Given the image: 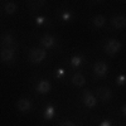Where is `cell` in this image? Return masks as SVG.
Here are the masks:
<instances>
[{"instance_id":"obj_1","label":"cell","mask_w":126,"mask_h":126,"mask_svg":"<svg viewBox=\"0 0 126 126\" xmlns=\"http://www.w3.org/2000/svg\"><path fill=\"white\" fill-rule=\"evenodd\" d=\"M47 56V52L44 49H40V48H35V49H32L29 52V61L33 62V63H40Z\"/></svg>"},{"instance_id":"obj_2","label":"cell","mask_w":126,"mask_h":126,"mask_svg":"<svg viewBox=\"0 0 126 126\" xmlns=\"http://www.w3.org/2000/svg\"><path fill=\"white\" fill-rule=\"evenodd\" d=\"M120 48H121L120 42L116 40V39H111V40H109L106 43V46H105V52H106L109 56H113V54H116L117 52L120 50Z\"/></svg>"},{"instance_id":"obj_3","label":"cell","mask_w":126,"mask_h":126,"mask_svg":"<svg viewBox=\"0 0 126 126\" xmlns=\"http://www.w3.org/2000/svg\"><path fill=\"white\" fill-rule=\"evenodd\" d=\"M0 42H1V44L5 48H9V49H12V50H15L16 47H18V44L15 43V39L13 38L12 34H9V33L4 34L1 38H0Z\"/></svg>"},{"instance_id":"obj_4","label":"cell","mask_w":126,"mask_h":126,"mask_svg":"<svg viewBox=\"0 0 126 126\" xmlns=\"http://www.w3.org/2000/svg\"><path fill=\"white\" fill-rule=\"evenodd\" d=\"M96 94H97V97L102 101H109L112 96V92L110 88L107 87H98L96 90Z\"/></svg>"},{"instance_id":"obj_5","label":"cell","mask_w":126,"mask_h":126,"mask_svg":"<svg viewBox=\"0 0 126 126\" xmlns=\"http://www.w3.org/2000/svg\"><path fill=\"white\" fill-rule=\"evenodd\" d=\"M83 102H85V105L87 107H94L97 103L96 97L93 94H91L90 91H85V93H83Z\"/></svg>"},{"instance_id":"obj_6","label":"cell","mask_w":126,"mask_h":126,"mask_svg":"<svg viewBox=\"0 0 126 126\" xmlns=\"http://www.w3.org/2000/svg\"><path fill=\"white\" fill-rule=\"evenodd\" d=\"M94 73L98 76V77H103V76H106V73H107V66H106V63H103V62H97L96 64H94Z\"/></svg>"},{"instance_id":"obj_7","label":"cell","mask_w":126,"mask_h":126,"mask_svg":"<svg viewBox=\"0 0 126 126\" xmlns=\"http://www.w3.org/2000/svg\"><path fill=\"white\" fill-rule=\"evenodd\" d=\"M0 58L4 62H10L14 58V50L9 49V48H3V50L0 52Z\"/></svg>"},{"instance_id":"obj_8","label":"cell","mask_w":126,"mask_h":126,"mask_svg":"<svg viewBox=\"0 0 126 126\" xmlns=\"http://www.w3.org/2000/svg\"><path fill=\"white\" fill-rule=\"evenodd\" d=\"M46 0H27V6L30 10H38L44 5Z\"/></svg>"},{"instance_id":"obj_9","label":"cell","mask_w":126,"mask_h":126,"mask_svg":"<svg viewBox=\"0 0 126 126\" xmlns=\"http://www.w3.org/2000/svg\"><path fill=\"white\" fill-rule=\"evenodd\" d=\"M16 106H18L19 111H22V112H27V111H29V110H30L32 103H30V101H29V100H27V98H22V100H19V101H18Z\"/></svg>"},{"instance_id":"obj_10","label":"cell","mask_w":126,"mask_h":126,"mask_svg":"<svg viewBox=\"0 0 126 126\" xmlns=\"http://www.w3.org/2000/svg\"><path fill=\"white\" fill-rule=\"evenodd\" d=\"M112 25L117 29H121V28H125L126 27V18L122 16V15H117L112 19Z\"/></svg>"},{"instance_id":"obj_11","label":"cell","mask_w":126,"mask_h":126,"mask_svg":"<svg viewBox=\"0 0 126 126\" xmlns=\"http://www.w3.org/2000/svg\"><path fill=\"white\" fill-rule=\"evenodd\" d=\"M40 43L43 44V47H46V48H52V47L56 46V39L52 35H44V37H42Z\"/></svg>"},{"instance_id":"obj_12","label":"cell","mask_w":126,"mask_h":126,"mask_svg":"<svg viewBox=\"0 0 126 126\" xmlns=\"http://www.w3.org/2000/svg\"><path fill=\"white\" fill-rule=\"evenodd\" d=\"M37 91L39 93H47L50 91V83L48 81H40L37 85Z\"/></svg>"},{"instance_id":"obj_13","label":"cell","mask_w":126,"mask_h":126,"mask_svg":"<svg viewBox=\"0 0 126 126\" xmlns=\"http://www.w3.org/2000/svg\"><path fill=\"white\" fill-rule=\"evenodd\" d=\"M72 83H73L75 86L81 87V86H83V85L86 83V79H85V77H83L81 73H77V75L73 76V78H72Z\"/></svg>"},{"instance_id":"obj_14","label":"cell","mask_w":126,"mask_h":126,"mask_svg":"<svg viewBox=\"0 0 126 126\" xmlns=\"http://www.w3.org/2000/svg\"><path fill=\"white\" fill-rule=\"evenodd\" d=\"M105 22H106V19H105L103 15H97L93 18V25L97 27V28H101L105 25Z\"/></svg>"},{"instance_id":"obj_15","label":"cell","mask_w":126,"mask_h":126,"mask_svg":"<svg viewBox=\"0 0 126 126\" xmlns=\"http://www.w3.org/2000/svg\"><path fill=\"white\" fill-rule=\"evenodd\" d=\"M54 113H56L54 107H53V106H48V107L46 109L44 113H43V116H44V119H46V120H50V119H53Z\"/></svg>"},{"instance_id":"obj_16","label":"cell","mask_w":126,"mask_h":126,"mask_svg":"<svg viewBox=\"0 0 126 126\" xmlns=\"http://www.w3.org/2000/svg\"><path fill=\"white\" fill-rule=\"evenodd\" d=\"M15 10H16L15 3L10 1V3H6L5 4V13L6 14H13V13H15Z\"/></svg>"},{"instance_id":"obj_17","label":"cell","mask_w":126,"mask_h":126,"mask_svg":"<svg viewBox=\"0 0 126 126\" xmlns=\"http://www.w3.org/2000/svg\"><path fill=\"white\" fill-rule=\"evenodd\" d=\"M83 62V59H82V57H79V56H73L72 57V59H71V63H72V66L73 67H78V66H81V63Z\"/></svg>"},{"instance_id":"obj_18","label":"cell","mask_w":126,"mask_h":126,"mask_svg":"<svg viewBox=\"0 0 126 126\" xmlns=\"http://www.w3.org/2000/svg\"><path fill=\"white\" fill-rule=\"evenodd\" d=\"M125 82H126V76L120 75V76L117 77V85H119V86H122V85H125Z\"/></svg>"},{"instance_id":"obj_19","label":"cell","mask_w":126,"mask_h":126,"mask_svg":"<svg viewBox=\"0 0 126 126\" xmlns=\"http://www.w3.org/2000/svg\"><path fill=\"white\" fill-rule=\"evenodd\" d=\"M61 18L64 20V22H68V20L71 19V13L69 12H63L62 15H61Z\"/></svg>"},{"instance_id":"obj_20","label":"cell","mask_w":126,"mask_h":126,"mask_svg":"<svg viewBox=\"0 0 126 126\" xmlns=\"http://www.w3.org/2000/svg\"><path fill=\"white\" fill-rule=\"evenodd\" d=\"M35 23H37L38 25L44 24V23H46V18H43V16H38V18L35 19Z\"/></svg>"},{"instance_id":"obj_21","label":"cell","mask_w":126,"mask_h":126,"mask_svg":"<svg viewBox=\"0 0 126 126\" xmlns=\"http://www.w3.org/2000/svg\"><path fill=\"white\" fill-rule=\"evenodd\" d=\"M59 126H76V124H73L71 121H63L62 124H59Z\"/></svg>"},{"instance_id":"obj_22","label":"cell","mask_w":126,"mask_h":126,"mask_svg":"<svg viewBox=\"0 0 126 126\" xmlns=\"http://www.w3.org/2000/svg\"><path fill=\"white\" fill-rule=\"evenodd\" d=\"M63 76H64V69H62V68L58 69L57 71V77L59 78V77H63Z\"/></svg>"},{"instance_id":"obj_23","label":"cell","mask_w":126,"mask_h":126,"mask_svg":"<svg viewBox=\"0 0 126 126\" xmlns=\"http://www.w3.org/2000/svg\"><path fill=\"white\" fill-rule=\"evenodd\" d=\"M100 126H111V122L110 121H102L100 124Z\"/></svg>"},{"instance_id":"obj_24","label":"cell","mask_w":126,"mask_h":126,"mask_svg":"<svg viewBox=\"0 0 126 126\" xmlns=\"http://www.w3.org/2000/svg\"><path fill=\"white\" fill-rule=\"evenodd\" d=\"M122 113H124L125 116H126V105H125V106L122 107Z\"/></svg>"}]
</instances>
